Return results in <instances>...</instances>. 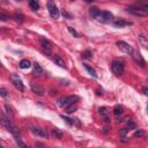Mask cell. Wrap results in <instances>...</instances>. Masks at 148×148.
<instances>
[{"instance_id": "cell-32", "label": "cell", "mask_w": 148, "mask_h": 148, "mask_svg": "<svg viewBox=\"0 0 148 148\" xmlns=\"http://www.w3.org/2000/svg\"><path fill=\"white\" fill-rule=\"evenodd\" d=\"M143 94H145V95L148 94V89H147V87H143Z\"/></svg>"}, {"instance_id": "cell-29", "label": "cell", "mask_w": 148, "mask_h": 148, "mask_svg": "<svg viewBox=\"0 0 148 148\" xmlns=\"http://www.w3.org/2000/svg\"><path fill=\"white\" fill-rule=\"evenodd\" d=\"M15 18H16V21H18V22H23V15H18V14H16L15 15Z\"/></svg>"}, {"instance_id": "cell-6", "label": "cell", "mask_w": 148, "mask_h": 148, "mask_svg": "<svg viewBox=\"0 0 148 148\" xmlns=\"http://www.w3.org/2000/svg\"><path fill=\"white\" fill-rule=\"evenodd\" d=\"M47 9H49L50 15H51L53 18H58V17H59V15H60L59 9H58V7H57L52 1H49V2H47Z\"/></svg>"}, {"instance_id": "cell-17", "label": "cell", "mask_w": 148, "mask_h": 148, "mask_svg": "<svg viewBox=\"0 0 148 148\" xmlns=\"http://www.w3.org/2000/svg\"><path fill=\"white\" fill-rule=\"evenodd\" d=\"M32 66H34V73H35V74H42V73H43V68L40 67L39 64L35 62Z\"/></svg>"}, {"instance_id": "cell-19", "label": "cell", "mask_w": 148, "mask_h": 148, "mask_svg": "<svg viewBox=\"0 0 148 148\" xmlns=\"http://www.w3.org/2000/svg\"><path fill=\"white\" fill-rule=\"evenodd\" d=\"M121 112H123V108H121L120 105H116L114 109H113V113H114L116 116H118V114H120Z\"/></svg>"}, {"instance_id": "cell-8", "label": "cell", "mask_w": 148, "mask_h": 148, "mask_svg": "<svg viewBox=\"0 0 148 148\" xmlns=\"http://www.w3.org/2000/svg\"><path fill=\"white\" fill-rule=\"evenodd\" d=\"M40 45H42L44 52H45L46 54H50L51 49H52V44H51V42H50L49 39H46V38H40Z\"/></svg>"}, {"instance_id": "cell-15", "label": "cell", "mask_w": 148, "mask_h": 148, "mask_svg": "<svg viewBox=\"0 0 148 148\" xmlns=\"http://www.w3.org/2000/svg\"><path fill=\"white\" fill-rule=\"evenodd\" d=\"M28 3L30 6V8L32 10H37L39 8V3H38V0H28Z\"/></svg>"}, {"instance_id": "cell-1", "label": "cell", "mask_w": 148, "mask_h": 148, "mask_svg": "<svg viewBox=\"0 0 148 148\" xmlns=\"http://www.w3.org/2000/svg\"><path fill=\"white\" fill-rule=\"evenodd\" d=\"M127 12L133 14V15H135V16H147L148 15V6L143 5V3L130 6L127 8Z\"/></svg>"}, {"instance_id": "cell-2", "label": "cell", "mask_w": 148, "mask_h": 148, "mask_svg": "<svg viewBox=\"0 0 148 148\" xmlns=\"http://www.w3.org/2000/svg\"><path fill=\"white\" fill-rule=\"evenodd\" d=\"M79 101V97L77 96H68V97H61L58 99V104L60 106H64V108H67L74 103H76Z\"/></svg>"}, {"instance_id": "cell-13", "label": "cell", "mask_w": 148, "mask_h": 148, "mask_svg": "<svg viewBox=\"0 0 148 148\" xmlns=\"http://www.w3.org/2000/svg\"><path fill=\"white\" fill-rule=\"evenodd\" d=\"M20 67L23 68V69L30 68V67H31V62H30L28 59H22V60L20 61Z\"/></svg>"}, {"instance_id": "cell-11", "label": "cell", "mask_w": 148, "mask_h": 148, "mask_svg": "<svg viewBox=\"0 0 148 148\" xmlns=\"http://www.w3.org/2000/svg\"><path fill=\"white\" fill-rule=\"evenodd\" d=\"M53 61L56 62V65H58V66H60L61 68H66V64H65V61L62 60V58H61L60 56H58V54H56V56L53 57Z\"/></svg>"}, {"instance_id": "cell-31", "label": "cell", "mask_w": 148, "mask_h": 148, "mask_svg": "<svg viewBox=\"0 0 148 148\" xmlns=\"http://www.w3.org/2000/svg\"><path fill=\"white\" fill-rule=\"evenodd\" d=\"M90 51H86V52H83V57L84 58H90Z\"/></svg>"}, {"instance_id": "cell-9", "label": "cell", "mask_w": 148, "mask_h": 148, "mask_svg": "<svg viewBox=\"0 0 148 148\" xmlns=\"http://www.w3.org/2000/svg\"><path fill=\"white\" fill-rule=\"evenodd\" d=\"M31 132L35 135H38V136H42V138H47L49 136L46 130H43V128H39V127H31Z\"/></svg>"}, {"instance_id": "cell-30", "label": "cell", "mask_w": 148, "mask_h": 148, "mask_svg": "<svg viewBox=\"0 0 148 148\" xmlns=\"http://www.w3.org/2000/svg\"><path fill=\"white\" fill-rule=\"evenodd\" d=\"M5 108H6V110H7V112H8V113H10L12 116L14 114V112H13V110H12V108H10V106H9L8 104H6V105H5Z\"/></svg>"}, {"instance_id": "cell-18", "label": "cell", "mask_w": 148, "mask_h": 148, "mask_svg": "<svg viewBox=\"0 0 148 148\" xmlns=\"http://www.w3.org/2000/svg\"><path fill=\"white\" fill-rule=\"evenodd\" d=\"M99 9L98 8H96V7H92V8H90V10H89V13H90V15L94 17V18H96L97 17V15L99 14Z\"/></svg>"}, {"instance_id": "cell-26", "label": "cell", "mask_w": 148, "mask_h": 148, "mask_svg": "<svg viewBox=\"0 0 148 148\" xmlns=\"http://www.w3.org/2000/svg\"><path fill=\"white\" fill-rule=\"evenodd\" d=\"M142 135H143V132H142V130H138V131L134 133V136H136V138H138V136L140 138V136H142Z\"/></svg>"}, {"instance_id": "cell-21", "label": "cell", "mask_w": 148, "mask_h": 148, "mask_svg": "<svg viewBox=\"0 0 148 148\" xmlns=\"http://www.w3.org/2000/svg\"><path fill=\"white\" fill-rule=\"evenodd\" d=\"M75 109H76V106H74V104H72V105H69V106L66 108V112L67 113H72L73 111H75Z\"/></svg>"}, {"instance_id": "cell-34", "label": "cell", "mask_w": 148, "mask_h": 148, "mask_svg": "<svg viewBox=\"0 0 148 148\" xmlns=\"http://www.w3.org/2000/svg\"><path fill=\"white\" fill-rule=\"evenodd\" d=\"M0 148H1V143H0Z\"/></svg>"}, {"instance_id": "cell-33", "label": "cell", "mask_w": 148, "mask_h": 148, "mask_svg": "<svg viewBox=\"0 0 148 148\" xmlns=\"http://www.w3.org/2000/svg\"><path fill=\"white\" fill-rule=\"evenodd\" d=\"M87 1H88V2H90V1H94V0H87Z\"/></svg>"}, {"instance_id": "cell-10", "label": "cell", "mask_w": 148, "mask_h": 148, "mask_svg": "<svg viewBox=\"0 0 148 148\" xmlns=\"http://www.w3.org/2000/svg\"><path fill=\"white\" fill-rule=\"evenodd\" d=\"M30 86H31V90H32L36 95H38V96H43V95H44L45 90H44V88L40 87L39 84H37V83H31Z\"/></svg>"}, {"instance_id": "cell-16", "label": "cell", "mask_w": 148, "mask_h": 148, "mask_svg": "<svg viewBox=\"0 0 148 148\" xmlns=\"http://www.w3.org/2000/svg\"><path fill=\"white\" fill-rule=\"evenodd\" d=\"M83 66H84V68L88 71V73L91 75V76H94V77H97V73H96V71L94 69V68H91L89 65H87V64H83Z\"/></svg>"}, {"instance_id": "cell-3", "label": "cell", "mask_w": 148, "mask_h": 148, "mask_svg": "<svg viewBox=\"0 0 148 148\" xmlns=\"http://www.w3.org/2000/svg\"><path fill=\"white\" fill-rule=\"evenodd\" d=\"M111 69L113 72V74L116 75H121L123 72H124V64L119 60H114L112 64H111Z\"/></svg>"}, {"instance_id": "cell-24", "label": "cell", "mask_w": 148, "mask_h": 148, "mask_svg": "<svg viewBox=\"0 0 148 148\" xmlns=\"http://www.w3.org/2000/svg\"><path fill=\"white\" fill-rule=\"evenodd\" d=\"M99 113L103 114V116H106L108 114V109L106 108H101L99 109Z\"/></svg>"}, {"instance_id": "cell-22", "label": "cell", "mask_w": 148, "mask_h": 148, "mask_svg": "<svg viewBox=\"0 0 148 148\" xmlns=\"http://www.w3.org/2000/svg\"><path fill=\"white\" fill-rule=\"evenodd\" d=\"M139 39L141 40V43H142V45H143L145 47H147V40H146V37H145L143 35H140V36H139Z\"/></svg>"}, {"instance_id": "cell-20", "label": "cell", "mask_w": 148, "mask_h": 148, "mask_svg": "<svg viewBox=\"0 0 148 148\" xmlns=\"http://www.w3.org/2000/svg\"><path fill=\"white\" fill-rule=\"evenodd\" d=\"M52 132H53V135H54L56 138H58L59 140H60V139L62 138V133H61V132H60V131H59L58 128H54V130H53Z\"/></svg>"}, {"instance_id": "cell-5", "label": "cell", "mask_w": 148, "mask_h": 148, "mask_svg": "<svg viewBox=\"0 0 148 148\" xmlns=\"http://www.w3.org/2000/svg\"><path fill=\"white\" fill-rule=\"evenodd\" d=\"M10 80H12V83L14 84V87L18 90V91H23V89H24V86H23V83H22V80L20 79V76L17 75V74H12V76H10Z\"/></svg>"}, {"instance_id": "cell-23", "label": "cell", "mask_w": 148, "mask_h": 148, "mask_svg": "<svg viewBox=\"0 0 148 148\" xmlns=\"http://www.w3.org/2000/svg\"><path fill=\"white\" fill-rule=\"evenodd\" d=\"M68 31H69V32H71V34H72L73 36H75V37H79V34H77V32H76V31H75V30H74L73 28L68 27Z\"/></svg>"}, {"instance_id": "cell-28", "label": "cell", "mask_w": 148, "mask_h": 148, "mask_svg": "<svg viewBox=\"0 0 148 148\" xmlns=\"http://www.w3.org/2000/svg\"><path fill=\"white\" fill-rule=\"evenodd\" d=\"M0 20L1 21H7L8 20V15H6L3 13H0Z\"/></svg>"}, {"instance_id": "cell-4", "label": "cell", "mask_w": 148, "mask_h": 148, "mask_svg": "<svg viewBox=\"0 0 148 148\" xmlns=\"http://www.w3.org/2000/svg\"><path fill=\"white\" fill-rule=\"evenodd\" d=\"M96 20L99 21V22H112L113 21V15L110 12H99Z\"/></svg>"}, {"instance_id": "cell-25", "label": "cell", "mask_w": 148, "mask_h": 148, "mask_svg": "<svg viewBox=\"0 0 148 148\" xmlns=\"http://www.w3.org/2000/svg\"><path fill=\"white\" fill-rule=\"evenodd\" d=\"M15 140H16V143H17L20 147H23V148L25 147V145H24V143L21 141V139H20V138H15Z\"/></svg>"}, {"instance_id": "cell-14", "label": "cell", "mask_w": 148, "mask_h": 148, "mask_svg": "<svg viewBox=\"0 0 148 148\" xmlns=\"http://www.w3.org/2000/svg\"><path fill=\"white\" fill-rule=\"evenodd\" d=\"M113 24L116 25V27H125V25H130L131 23L130 22H127V21H124V20H114L113 21Z\"/></svg>"}, {"instance_id": "cell-27", "label": "cell", "mask_w": 148, "mask_h": 148, "mask_svg": "<svg viewBox=\"0 0 148 148\" xmlns=\"http://www.w3.org/2000/svg\"><path fill=\"white\" fill-rule=\"evenodd\" d=\"M0 95H1L2 97H7V91H6L5 88H0Z\"/></svg>"}, {"instance_id": "cell-12", "label": "cell", "mask_w": 148, "mask_h": 148, "mask_svg": "<svg viewBox=\"0 0 148 148\" xmlns=\"http://www.w3.org/2000/svg\"><path fill=\"white\" fill-rule=\"evenodd\" d=\"M132 54H133V58L135 59V61H136V62H140V65H141V66L143 67L146 62H145V60L142 59V57H141V54H140V53L138 54V53H136V52H134V51L132 52Z\"/></svg>"}, {"instance_id": "cell-7", "label": "cell", "mask_w": 148, "mask_h": 148, "mask_svg": "<svg viewBox=\"0 0 148 148\" xmlns=\"http://www.w3.org/2000/svg\"><path fill=\"white\" fill-rule=\"evenodd\" d=\"M117 45H118V47L123 51V52H125V53H128V54H132V52L134 51L133 50V47L130 45V44H127L126 42H118L117 43Z\"/></svg>"}]
</instances>
